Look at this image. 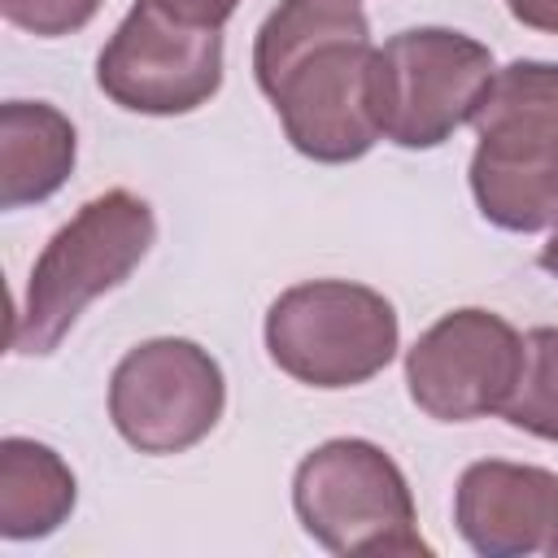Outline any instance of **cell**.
I'll return each mask as SVG.
<instances>
[{"mask_svg":"<svg viewBox=\"0 0 558 558\" xmlns=\"http://www.w3.org/2000/svg\"><path fill=\"white\" fill-rule=\"evenodd\" d=\"M506 4H510L514 22L545 31V35H558V0H506Z\"/></svg>","mask_w":558,"mask_h":558,"instance_id":"2e32d148","label":"cell"},{"mask_svg":"<svg viewBox=\"0 0 558 558\" xmlns=\"http://www.w3.org/2000/svg\"><path fill=\"white\" fill-rule=\"evenodd\" d=\"M166 13H174L179 22H192V26H214L222 31V22L240 9V0H157Z\"/></svg>","mask_w":558,"mask_h":558,"instance_id":"9a60e30c","label":"cell"},{"mask_svg":"<svg viewBox=\"0 0 558 558\" xmlns=\"http://www.w3.org/2000/svg\"><path fill=\"white\" fill-rule=\"evenodd\" d=\"M78 157L74 122L48 100L0 105V209H26L65 187Z\"/></svg>","mask_w":558,"mask_h":558,"instance_id":"8fae6325","label":"cell"},{"mask_svg":"<svg viewBox=\"0 0 558 558\" xmlns=\"http://www.w3.org/2000/svg\"><path fill=\"white\" fill-rule=\"evenodd\" d=\"M523 375V336L493 310L466 305L436 318L405 353L410 401L436 423L501 414Z\"/></svg>","mask_w":558,"mask_h":558,"instance_id":"9c48e42d","label":"cell"},{"mask_svg":"<svg viewBox=\"0 0 558 558\" xmlns=\"http://www.w3.org/2000/svg\"><path fill=\"white\" fill-rule=\"evenodd\" d=\"M227 405V379L209 349L183 336L135 344L109 379V418L140 453H183L201 445Z\"/></svg>","mask_w":558,"mask_h":558,"instance_id":"52a82bcc","label":"cell"},{"mask_svg":"<svg viewBox=\"0 0 558 558\" xmlns=\"http://www.w3.org/2000/svg\"><path fill=\"white\" fill-rule=\"evenodd\" d=\"M397 344L392 301L353 279L296 283L266 310L270 362L310 388H357L397 357Z\"/></svg>","mask_w":558,"mask_h":558,"instance_id":"277c9868","label":"cell"},{"mask_svg":"<svg viewBox=\"0 0 558 558\" xmlns=\"http://www.w3.org/2000/svg\"><path fill=\"white\" fill-rule=\"evenodd\" d=\"M453 523L484 558L558 554V475L501 458L471 462L453 488Z\"/></svg>","mask_w":558,"mask_h":558,"instance_id":"30bf717a","label":"cell"},{"mask_svg":"<svg viewBox=\"0 0 558 558\" xmlns=\"http://www.w3.org/2000/svg\"><path fill=\"white\" fill-rule=\"evenodd\" d=\"M157 240L153 205L126 187L92 196L65 227L52 231L44 253L31 266L26 292L13 314L9 349L17 357L52 353L78 314L135 275Z\"/></svg>","mask_w":558,"mask_h":558,"instance_id":"3957f363","label":"cell"},{"mask_svg":"<svg viewBox=\"0 0 558 558\" xmlns=\"http://www.w3.org/2000/svg\"><path fill=\"white\" fill-rule=\"evenodd\" d=\"M301 527L331 554H427L401 466L362 436L310 449L292 475Z\"/></svg>","mask_w":558,"mask_h":558,"instance_id":"5b68a950","label":"cell"},{"mask_svg":"<svg viewBox=\"0 0 558 558\" xmlns=\"http://www.w3.org/2000/svg\"><path fill=\"white\" fill-rule=\"evenodd\" d=\"M96 83L131 113H192L222 87V35L179 22L157 0H135L96 57Z\"/></svg>","mask_w":558,"mask_h":558,"instance_id":"ba28073f","label":"cell"},{"mask_svg":"<svg viewBox=\"0 0 558 558\" xmlns=\"http://www.w3.org/2000/svg\"><path fill=\"white\" fill-rule=\"evenodd\" d=\"M471 192L501 231L558 222V61H510L493 74L475 118Z\"/></svg>","mask_w":558,"mask_h":558,"instance_id":"7a4b0ae2","label":"cell"},{"mask_svg":"<svg viewBox=\"0 0 558 558\" xmlns=\"http://www.w3.org/2000/svg\"><path fill=\"white\" fill-rule=\"evenodd\" d=\"M78 501L74 471L65 458L31 436L0 440V536L39 541L52 536Z\"/></svg>","mask_w":558,"mask_h":558,"instance_id":"7c38bea8","label":"cell"},{"mask_svg":"<svg viewBox=\"0 0 558 558\" xmlns=\"http://www.w3.org/2000/svg\"><path fill=\"white\" fill-rule=\"evenodd\" d=\"M100 4L105 0H0V13L26 35L61 39V35L83 31L100 13Z\"/></svg>","mask_w":558,"mask_h":558,"instance_id":"5bb4252c","label":"cell"},{"mask_svg":"<svg viewBox=\"0 0 558 558\" xmlns=\"http://www.w3.org/2000/svg\"><path fill=\"white\" fill-rule=\"evenodd\" d=\"M497 65L488 44L449 31L414 26L375 48V122L397 148H440L475 118Z\"/></svg>","mask_w":558,"mask_h":558,"instance_id":"8992f818","label":"cell"},{"mask_svg":"<svg viewBox=\"0 0 558 558\" xmlns=\"http://www.w3.org/2000/svg\"><path fill=\"white\" fill-rule=\"evenodd\" d=\"M501 414L510 427L558 445V327H532L523 336V375Z\"/></svg>","mask_w":558,"mask_h":558,"instance_id":"4fadbf2b","label":"cell"},{"mask_svg":"<svg viewBox=\"0 0 558 558\" xmlns=\"http://www.w3.org/2000/svg\"><path fill=\"white\" fill-rule=\"evenodd\" d=\"M253 74L288 144L323 166L375 148V44L357 0H279L253 39Z\"/></svg>","mask_w":558,"mask_h":558,"instance_id":"6da1fadb","label":"cell"},{"mask_svg":"<svg viewBox=\"0 0 558 558\" xmlns=\"http://www.w3.org/2000/svg\"><path fill=\"white\" fill-rule=\"evenodd\" d=\"M536 262H541V270H549V275L558 279V222H554V231H549V240L541 244V257H536Z\"/></svg>","mask_w":558,"mask_h":558,"instance_id":"e0dca14e","label":"cell"}]
</instances>
